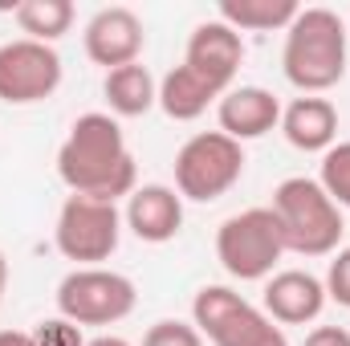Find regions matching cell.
Here are the masks:
<instances>
[{
	"label": "cell",
	"instance_id": "obj_1",
	"mask_svg": "<svg viewBox=\"0 0 350 346\" xmlns=\"http://www.w3.org/2000/svg\"><path fill=\"white\" fill-rule=\"evenodd\" d=\"M57 175L70 187V196H90L118 204L122 196L131 200L135 191V155L126 147V135L118 118L110 114H82L66 143L57 147Z\"/></svg>",
	"mask_w": 350,
	"mask_h": 346
},
{
	"label": "cell",
	"instance_id": "obj_2",
	"mask_svg": "<svg viewBox=\"0 0 350 346\" xmlns=\"http://www.w3.org/2000/svg\"><path fill=\"white\" fill-rule=\"evenodd\" d=\"M347 21L330 8H301L285 29L281 70L301 94H326L347 74Z\"/></svg>",
	"mask_w": 350,
	"mask_h": 346
},
{
	"label": "cell",
	"instance_id": "obj_3",
	"mask_svg": "<svg viewBox=\"0 0 350 346\" xmlns=\"http://www.w3.org/2000/svg\"><path fill=\"white\" fill-rule=\"evenodd\" d=\"M269 208L281 224L285 253H297V257H334L338 253V241L347 232L342 208L322 191L318 179H306V175L281 179Z\"/></svg>",
	"mask_w": 350,
	"mask_h": 346
},
{
	"label": "cell",
	"instance_id": "obj_4",
	"mask_svg": "<svg viewBox=\"0 0 350 346\" xmlns=\"http://www.w3.org/2000/svg\"><path fill=\"white\" fill-rule=\"evenodd\" d=\"M191 326L212 346H289L285 330L228 285H204L196 293Z\"/></svg>",
	"mask_w": 350,
	"mask_h": 346
},
{
	"label": "cell",
	"instance_id": "obj_5",
	"mask_svg": "<svg viewBox=\"0 0 350 346\" xmlns=\"http://www.w3.org/2000/svg\"><path fill=\"white\" fill-rule=\"evenodd\" d=\"M285 257V237L273 208H245L216 228V261L237 281H269Z\"/></svg>",
	"mask_w": 350,
	"mask_h": 346
},
{
	"label": "cell",
	"instance_id": "obj_6",
	"mask_svg": "<svg viewBox=\"0 0 350 346\" xmlns=\"http://www.w3.org/2000/svg\"><path fill=\"white\" fill-rule=\"evenodd\" d=\"M245 175V147L224 131H200L175 151V191L196 204H212Z\"/></svg>",
	"mask_w": 350,
	"mask_h": 346
},
{
	"label": "cell",
	"instance_id": "obj_7",
	"mask_svg": "<svg viewBox=\"0 0 350 346\" xmlns=\"http://www.w3.org/2000/svg\"><path fill=\"white\" fill-rule=\"evenodd\" d=\"M135 281L114 269H74L57 285V314L74 326H114L135 314Z\"/></svg>",
	"mask_w": 350,
	"mask_h": 346
},
{
	"label": "cell",
	"instance_id": "obj_8",
	"mask_svg": "<svg viewBox=\"0 0 350 346\" xmlns=\"http://www.w3.org/2000/svg\"><path fill=\"white\" fill-rule=\"evenodd\" d=\"M122 237V216L114 204L106 200H90V196H66L62 212H57V253L66 261H78L82 269H94L98 261H110Z\"/></svg>",
	"mask_w": 350,
	"mask_h": 346
},
{
	"label": "cell",
	"instance_id": "obj_9",
	"mask_svg": "<svg viewBox=\"0 0 350 346\" xmlns=\"http://www.w3.org/2000/svg\"><path fill=\"white\" fill-rule=\"evenodd\" d=\"M57 86H62V57L53 45L29 41V37L0 45V102L33 106L53 98Z\"/></svg>",
	"mask_w": 350,
	"mask_h": 346
},
{
	"label": "cell",
	"instance_id": "obj_10",
	"mask_svg": "<svg viewBox=\"0 0 350 346\" xmlns=\"http://www.w3.org/2000/svg\"><path fill=\"white\" fill-rule=\"evenodd\" d=\"M143 21L135 8L126 4H110V8H98L90 16L86 33H82V45H86V57L94 66H102L106 74L110 70H122V66H135L139 53H143Z\"/></svg>",
	"mask_w": 350,
	"mask_h": 346
},
{
	"label": "cell",
	"instance_id": "obj_11",
	"mask_svg": "<svg viewBox=\"0 0 350 346\" xmlns=\"http://www.w3.org/2000/svg\"><path fill=\"white\" fill-rule=\"evenodd\" d=\"M245 62V37L237 29H228L220 16L216 21H204L191 29L187 37V53H183V66L191 74H200L204 82L220 94L232 90V78Z\"/></svg>",
	"mask_w": 350,
	"mask_h": 346
},
{
	"label": "cell",
	"instance_id": "obj_12",
	"mask_svg": "<svg viewBox=\"0 0 350 346\" xmlns=\"http://www.w3.org/2000/svg\"><path fill=\"white\" fill-rule=\"evenodd\" d=\"M265 314L277 322V326H306V322H318L322 310H326V285L322 277L306 273V269H281L265 281Z\"/></svg>",
	"mask_w": 350,
	"mask_h": 346
},
{
	"label": "cell",
	"instance_id": "obj_13",
	"mask_svg": "<svg viewBox=\"0 0 350 346\" xmlns=\"http://www.w3.org/2000/svg\"><path fill=\"white\" fill-rule=\"evenodd\" d=\"M126 228L147 245H167L183 228V196L167 183L135 187L126 200Z\"/></svg>",
	"mask_w": 350,
	"mask_h": 346
},
{
	"label": "cell",
	"instance_id": "obj_14",
	"mask_svg": "<svg viewBox=\"0 0 350 346\" xmlns=\"http://www.w3.org/2000/svg\"><path fill=\"white\" fill-rule=\"evenodd\" d=\"M216 122L237 143L265 139L273 127H281V102L261 86H232L216 102Z\"/></svg>",
	"mask_w": 350,
	"mask_h": 346
},
{
	"label": "cell",
	"instance_id": "obj_15",
	"mask_svg": "<svg viewBox=\"0 0 350 346\" xmlns=\"http://www.w3.org/2000/svg\"><path fill=\"white\" fill-rule=\"evenodd\" d=\"M281 135L289 139V147L306 155H326L338 143V106L322 94H301L281 110Z\"/></svg>",
	"mask_w": 350,
	"mask_h": 346
},
{
	"label": "cell",
	"instance_id": "obj_16",
	"mask_svg": "<svg viewBox=\"0 0 350 346\" xmlns=\"http://www.w3.org/2000/svg\"><path fill=\"white\" fill-rule=\"evenodd\" d=\"M220 98H224L220 90H212L200 74H191L187 66H175L172 74H163V82H159V106L175 122H196Z\"/></svg>",
	"mask_w": 350,
	"mask_h": 346
},
{
	"label": "cell",
	"instance_id": "obj_17",
	"mask_svg": "<svg viewBox=\"0 0 350 346\" xmlns=\"http://www.w3.org/2000/svg\"><path fill=\"white\" fill-rule=\"evenodd\" d=\"M102 94H106V102L118 118H139L159 102V82L151 78V70L143 62H135V66L110 70L106 82H102Z\"/></svg>",
	"mask_w": 350,
	"mask_h": 346
},
{
	"label": "cell",
	"instance_id": "obj_18",
	"mask_svg": "<svg viewBox=\"0 0 350 346\" xmlns=\"http://www.w3.org/2000/svg\"><path fill=\"white\" fill-rule=\"evenodd\" d=\"M301 8L293 0H220V21L237 33H273L289 29Z\"/></svg>",
	"mask_w": 350,
	"mask_h": 346
},
{
	"label": "cell",
	"instance_id": "obj_19",
	"mask_svg": "<svg viewBox=\"0 0 350 346\" xmlns=\"http://www.w3.org/2000/svg\"><path fill=\"white\" fill-rule=\"evenodd\" d=\"M12 16H16L21 33L29 41H41V45H53L74 29V4L70 0H25L12 8Z\"/></svg>",
	"mask_w": 350,
	"mask_h": 346
},
{
	"label": "cell",
	"instance_id": "obj_20",
	"mask_svg": "<svg viewBox=\"0 0 350 346\" xmlns=\"http://www.w3.org/2000/svg\"><path fill=\"white\" fill-rule=\"evenodd\" d=\"M322 191L338 204L350 208V143H334L326 155H322V175H318Z\"/></svg>",
	"mask_w": 350,
	"mask_h": 346
},
{
	"label": "cell",
	"instance_id": "obj_21",
	"mask_svg": "<svg viewBox=\"0 0 350 346\" xmlns=\"http://www.w3.org/2000/svg\"><path fill=\"white\" fill-rule=\"evenodd\" d=\"M143 346H204V334H200L191 322L163 318V322H155V326L143 334Z\"/></svg>",
	"mask_w": 350,
	"mask_h": 346
},
{
	"label": "cell",
	"instance_id": "obj_22",
	"mask_svg": "<svg viewBox=\"0 0 350 346\" xmlns=\"http://www.w3.org/2000/svg\"><path fill=\"white\" fill-rule=\"evenodd\" d=\"M33 346H86V338H82V326H74L70 318H49V322H37Z\"/></svg>",
	"mask_w": 350,
	"mask_h": 346
},
{
	"label": "cell",
	"instance_id": "obj_23",
	"mask_svg": "<svg viewBox=\"0 0 350 346\" xmlns=\"http://www.w3.org/2000/svg\"><path fill=\"white\" fill-rule=\"evenodd\" d=\"M322 285H326V297H330V302H338V306H347L350 310V245L334 253V261H330Z\"/></svg>",
	"mask_w": 350,
	"mask_h": 346
},
{
	"label": "cell",
	"instance_id": "obj_24",
	"mask_svg": "<svg viewBox=\"0 0 350 346\" xmlns=\"http://www.w3.org/2000/svg\"><path fill=\"white\" fill-rule=\"evenodd\" d=\"M301 346H350V330H342V326H314Z\"/></svg>",
	"mask_w": 350,
	"mask_h": 346
},
{
	"label": "cell",
	"instance_id": "obj_25",
	"mask_svg": "<svg viewBox=\"0 0 350 346\" xmlns=\"http://www.w3.org/2000/svg\"><path fill=\"white\" fill-rule=\"evenodd\" d=\"M0 346H33V334H25V330H0Z\"/></svg>",
	"mask_w": 350,
	"mask_h": 346
},
{
	"label": "cell",
	"instance_id": "obj_26",
	"mask_svg": "<svg viewBox=\"0 0 350 346\" xmlns=\"http://www.w3.org/2000/svg\"><path fill=\"white\" fill-rule=\"evenodd\" d=\"M86 346H131L126 338H118V334H102V338H90Z\"/></svg>",
	"mask_w": 350,
	"mask_h": 346
},
{
	"label": "cell",
	"instance_id": "obj_27",
	"mask_svg": "<svg viewBox=\"0 0 350 346\" xmlns=\"http://www.w3.org/2000/svg\"><path fill=\"white\" fill-rule=\"evenodd\" d=\"M4 289H8V261L0 253V302H4Z\"/></svg>",
	"mask_w": 350,
	"mask_h": 346
},
{
	"label": "cell",
	"instance_id": "obj_28",
	"mask_svg": "<svg viewBox=\"0 0 350 346\" xmlns=\"http://www.w3.org/2000/svg\"><path fill=\"white\" fill-rule=\"evenodd\" d=\"M347 33H350V25H347Z\"/></svg>",
	"mask_w": 350,
	"mask_h": 346
}]
</instances>
